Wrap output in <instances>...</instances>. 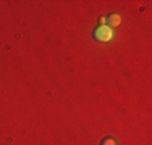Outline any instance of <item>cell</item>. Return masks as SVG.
Masks as SVG:
<instances>
[{
	"label": "cell",
	"mask_w": 152,
	"mask_h": 145,
	"mask_svg": "<svg viewBox=\"0 0 152 145\" xmlns=\"http://www.w3.org/2000/svg\"><path fill=\"white\" fill-rule=\"evenodd\" d=\"M94 39H96L97 42H110L112 39H113V29L108 28L107 24H102V26H99L94 31Z\"/></svg>",
	"instance_id": "cell-1"
},
{
	"label": "cell",
	"mask_w": 152,
	"mask_h": 145,
	"mask_svg": "<svg viewBox=\"0 0 152 145\" xmlns=\"http://www.w3.org/2000/svg\"><path fill=\"white\" fill-rule=\"evenodd\" d=\"M105 24L108 28H112V29H115V28H118L121 24V16L118 13H113V14H108V16L105 18Z\"/></svg>",
	"instance_id": "cell-2"
},
{
	"label": "cell",
	"mask_w": 152,
	"mask_h": 145,
	"mask_svg": "<svg viewBox=\"0 0 152 145\" xmlns=\"http://www.w3.org/2000/svg\"><path fill=\"white\" fill-rule=\"evenodd\" d=\"M102 145H117V142H115L113 139H104Z\"/></svg>",
	"instance_id": "cell-3"
},
{
	"label": "cell",
	"mask_w": 152,
	"mask_h": 145,
	"mask_svg": "<svg viewBox=\"0 0 152 145\" xmlns=\"http://www.w3.org/2000/svg\"><path fill=\"white\" fill-rule=\"evenodd\" d=\"M105 21H107V20H105V16H100V18H99V23H100V26H102V24H105Z\"/></svg>",
	"instance_id": "cell-4"
}]
</instances>
